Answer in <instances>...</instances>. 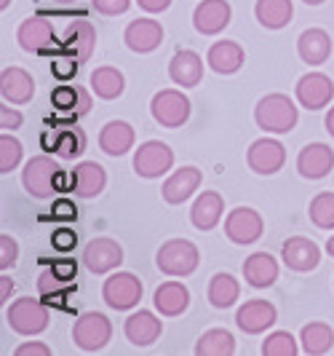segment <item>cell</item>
I'll use <instances>...</instances> for the list:
<instances>
[{
    "label": "cell",
    "instance_id": "obj_25",
    "mask_svg": "<svg viewBox=\"0 0 334 356\" xmlns=\"http://www.w3.org/2000/svg\"><path fill=\"white\" fill-rule=\"evenodd\" d=\"M134 140H137L134 126L126 124V121H107L102 126V131H99V147L112 159L126 156L134 147Z\"/></svg>",
    "mask_w": 334,
    "mask_h": 356
},
{
    "label": "cell",
    "instance_id": "obj_29",
    "mask_svg": "<svg viewBox=\"0 0 334 356\" xmlns=\"http://www.w3.org/2000/svg\"><path fill=\"white\" fill-rule=\"evenodd\" d=\"M297 51L305 65H324L332 56V38L321 27H310L299 35Z\"/></svg>",
    "mask_w": 334,
    "mask_h": 356
},
{
    "label": "cell",
    "instance_id": "obj_31",
    "mask_svg": "<svg viewBox=\"0 0 334 356\" xmlns=\"http://www.w3.org/2000/svg\"><path fill=\"white\" fill-rule=\"evenodd\" d=\"M254 17L267 30H283L294 17V6L292 0H257Z\"/></svg>",
    "mask_w": 334,
    "mask_h": 356
},
{
    "label": "cell",
    "instance_id": "obj_48",
    "mask_svg": "<svg viewBox=\"0 0 334 356\" xmlns=\"http://www.w3.org/2000/svg\"><path fill=\"white\" fill-rule=\"evenodd\" d=\"M22 121H24L22 113L11 110V107H0V129H6V131L11 129V131H14V129L22 126Z\"/></svg>",
    "mask_w": 334,
    "mask_h": 356
},
{
    "label": "cell",
    "instance_id": "obj_56",
    "mask_svg": "<svg viewBox=\"0 0 334 356\" xmlns=\"http://www.w3.org/2000/svg\"><path fill=\"white\" fill-rule=\"evenodd\" d=\"M62 3H72V0H62Z\"/></svg>",
    "mask_w": 334,
    "mask_h": 356
},
{
    "label": "cell",
    "instance_id": "obj_24",
    "mask_svg": "<svg viewBox=\"0 0 334 356\" xmlns=\"http://www.w3.org/2000/svg\"><path fill=\"white\" fill-rule=\"evenodd\" d=\"M169 78L182 89H193L203 78V59L190 49H182L169 62Z\"/></svg>",
    "mask_w": 334,
    "mask_h": 356
},
{
    "label": "cell",
    "instance_id": "obj_40",
    "mask_svg": "<svg viewBox=\"0 0 334 356\" xmlns=\"http://www.w3.org/2000/svg\"><path fill=\"white\" fill-rule=\"evenodd\" d=\"M297 340L292 338V332H270L262 340V356H297Z\"/></svg>",
    "mask_w": 334,
    "mask_h": 356
},
{
    "label": "cell",
    "instance_id": "obj_34",
    "mask_svg": "<svg viewBox=\"0 0 334 356\" xmlns=\"http://www.w3.org/2000/svg\"><path fill=\"white\" fill-rule=\"evenodd\" d=\"M51 105L62 113H75V118H78L91 110V97L83 86H59L51 91Z\"/></svg>",
    "mask_w": 334,
    "mask_h": 356
},
{
    "label": "cell",
    "instance_id": "obj_8",
    "mask_svg": "<svg viewBox=\"0 0 334 356\" xmlns=\"http://www.w3.org/2000/svg\"><path fill=\"white\" fill-rule=\"evenodd\" d=\"M142 282L134 276V273H126V270H118L112 273L110 279H105V286H102V298L105 303L112 308V311H128L142 300Z\"/></svg>",
    "mask_w": 334,
    "mask_h": 356
},
{
    "label": "cell",
    "instance_id": "obj_6",
    "mask_svg": "<svg viewBox=\"0 0 334 356\" xmlns=\"http://www.w3.org/2000/svg\"><path fill=\"white\" fill-rule=\"evenodd\" d=\"M150 113H153L156 124H160L163 129H179L182 124H187V118H190V99L182 91L163 89L153 97Z\"/></svg>",
    "mask_w": 334,
    "mask_h": 356
},
{
    "label": "cell",
    "instance_id": "obj_18",
    "mask_svg": "<svg viewBox=\"0 0 334 356\" xmlns=\"http://www.w3.org/2000/svg\"><path fill=\"white\" fill-rule=\"evenodd\" d=\"M124 43L134 54H150L163 43V27L156 19H137L128 22L124 33Z\"/></svg>",
    "mask_w": 334,
    "mask_h": 356
},
{
    "label": "cell",
    "instance_id": "obj_4",
    "mask_svg": "<svg viewBox=\"0 0 334 356\" xmlns=\"http://www.w3.org/2000/svg\"><path fill=\"white\" fill-rule=\"evenodd\" d=\"M112 338V324L107 319L105 314H97V311H86L81 314L75 327H72V340L81 351H102L107 343Z\"/></svg>",
    "mask_w": 334,
    "mask_h": 356
},
{
    "label": "cell",
    "instance_id": "obj_23",
    "mask_svg": "<svg viewBox=\"0 0 334 356\" xmlns=\"http://www.w3.org/2000/svg\"><path fill=\"white\" fill-rule=\"evenodd\" d=\"M244 62H247V51L235 40H217V43H211L209 54H206V65L219 75L238 72L244 67Z\"/></svg>",
    "mask_w": 334,
    "mask_h": 356
},
{
    "label": "cell",
    "instance_id": "obj_16",
    "mask_svg": "<svg viewBox=\"0 0 334 356\" xmlns=\"http://www.w3.org/2000/svg\"><path fill=\"white\" fill-rule=\"evenodd\" d=\"M334 169V150L324 143H310L299 150L297 172L305 179H321Z\"/></svg>",
    "mask_w": 334,
    "mask_h": 356
},
{
    "label": "cell",
    "instance_id": "obj_3",
    "mask_svg": "<svg viewBox=\"0 0 334 356\" xmlns=\"http://www.w3.org/2000/svg\"><path fill=\"white\" fill-rule=\"evenodd\" d=\"M198 263H201V252L187 238H169L166 244H160L156 254V266L166 276H190Z\"/></svg>",
    "mask_w": 334,
    "mask_h": 356
},
{
    "label": "cell",
    "instance_id": "obj_33",
    "mask_svg": "<svg viewBox=\"0 0 334 356\" xmlns=\"http://www.w3.org/2000/svg\"><path fill=\"white\" fill-rule=\"evenodd\" d=\"M126 89V78L118 67H97L91 72V91L99 99H118Z\"/></svg>",
    "mask_w": 334,
    "mask_h": 356
},
{
    "label": "cell",
    "instance_id": "obj_2",
    "mask_svg": "<svg viewBox=\"0 0 334 356\" xmlns=\"http://www.w3.org/2000/svg\"><path fill=\"white\" fill-rule=\"evenodd\" d=\"M6 321L19 335H40L51 321V311L43 298H19L6 308Z\"/></svg>",
    "mask_w": 334,
    "mask_h": 356
},
{
    "label": "cell",
    "instance_id": "obj_22",
    "mask_svg": "<svg viewBox=\"0 0 334 356\" xmlns=\"http://www.w3.org/2000/svg\"><path fill=\"white\" fill-rule=\"evenodd\" d=\"M0 94L11 105H27L35 97V81L22 67H6L0 75Z\"/></svg>",
    "mask_w": 334,
    "mask_h": 356
},
{
    "label": "cell",
    "instance_id": "obj_28",
    "mask_svg": "<svg viewBox=\"0 0 334 356\" xmlns=\"http://www.w3.org/2000/svg\"><path fill=\"white\" fill-rule=\"evenodd\" d=\"M244 279L247 284L265 289V286H273L278 282V263L270 252H254L249 254L247 263H244Z\"/></svg>",
    "mask_w": 334,
    "mask_h": 356
},
{
    "label": "cell",
    "instance_id": "obj_13",
    "mask_svg": "<svg viewBox=\"0 0 334 356\" xmlns=\"http://www.w3.org/2000/svg\"><path fill=\"white\" fill-rule=\"evenodd\" d=\"M297 102L302 107H308V110H321V107H326L332 102L334 97V83L329 75H324V72H308V75H302L297 81Z\"/></svg>",
    "mask_w": 334,
    "mask_h": 356
},
{
    "label": "cell",
    "instance_id": "obj_17",
    "mask_svg": "<svg viewBox=\"0 0 334 356\" xmlns=\"http://www.w3.org/2000/svg\"><path fill=\"white\" fill-rule=\"evenodd\" d=\"M230 3L228 0H203L193 11V24L201 35H217L230 24Z\"/></svg>",
    "mask_w": 334,
    "mask_h": 356
},
{
    "label": "cell",
    "instance_id": "obj_45",
    "mask_svg": "<svg viewBox=\"0 0 334 356\" xmlns=\"http://www.w3.org/2000/svg\"><path fill=\"white\" fill-rule=\"evenodd\" d=\"M75 244H78V233L70 231V228H59V231H53L51 236V247L59 252H72L75 250Z\"/></svg>",
    "mask_w": 334,
    "mask_h": 356
},
{
    "label": "cell",
    "instance_id": "obj_47",
    "mask_svg": "<svg viewBox=\"0 0 334 356\" xmlns=\"http://www.w3.org/2000/svg\"><path fill=\"white\" fill-rule=\"evenodd\" d=\"M51 270L62 279V282H72L75 273H78V263L75 260H56L51 266Z\"/></svg>",
    "mask_w": 334,
    "mask_h": 356
},
{
    "label": "cell",
    "instance_id": "obj_44",
    "mask_svg": "<svg viewBox=\"0 0 334 356\" xmlns=\"http://www.w3.org/2000/svg\"><path fill=\"white\" fill-rule=\"evenodd\" d=\"M91 6L97 8V14L102 17H121L128 11L131 0H91Z\"/></svg>",
    "mask_w": 334,
    "mask_h": 356
},
{
    "label": "cell",
    "instance_id": "obj_19",
    "mask_svg": "<svg viewBox=\"0 0 334 356\" xmlns=\"http://www.w3.org/2000/svg\"><path fill=\"white\" fill-rule=\"evenodd\" d=\"M94 46H97V30H94V24L86 22V19H75V22L67 24L65 43H62L59 51L70 54V56H75L83 65L88 56L94 54Z\"/></svg>",
    "mask_w": 334,
    "mask_h": 356
},
{
    "label": "cell",
    "instance_id": "obj_20",
    "mask_svg": "<svg viewBox=\"0 0 334 356\" xmlns=\"http://www.w3.org/2000/svg\"><path fill=\"white\" fill-rule=\"evenodd\" d=\"M201 179H203V175H201L195 166H182V169H176L174 175L163 182L160 196H163L166 204H172V207L185 204V201L201 188Z\"/></svg>",
    "mask_w": 334,
    "mask_h": 356
},
{
    "label": "cell",
    "instance_id": "obj_14",
    "mask_svg": "<svg viewBox=\"0 0 334 356\" xmlns=\"http://www.w3.org/2000/svg\"><path fill=\"white\" fill-rule=\"evenodd\" d=\"M278 319V311L276 305L262 300V298H254V300H247V303L238 308L235 314V324L247 332V335H260L265 330H270Z\"/></svg>",
    "mask_w": 334,
    "mask_h": 356
},
{
    "label": "cell",
    "instance_id": "obj_30",
    "mask_svg": "<svg viewBox=\"0 0 334 356\" xmlns=\"http://www.w3.org/2000/svg\"><path fill=\"white\" fill-rule=\"evenodd\" d=\"M153 303H156V308L163 316H179L190 305V292L182 282H166V284H160L156 289Z\"/></svg>",
    "mask_w": 334,
    "mask_h": 356
},
{
    "label": "cell",
    "instance_id": "obj_42",
    "mask_svg": "<svg viewBox=\"0 0 334 356\" xmlns=\"http://www.w3.org/2000/svg\"><path fill=\"white\" fill-rule=\"evenodd\" d=\"M78 67H81V62L75 59V56H70V54H65V56H56L51 62V72L59 78V81H70L72 75L78 72Z\"/></svg>",
    "mask_w": 334,
    "mask_h": 356
},
{
    "label": "cell",
    "instance_id": "obj_43",
    "mask_svg": "<svg viewBox=\"0 0 334 356\" xmlns=\"http://www.w3.org/2000/svg\"><path fill=\"white\" fill-rule=\"evenodd\" d=\"M17 257H19V244L8 233H0V268L8 270V268L17 263Z\"/></svg>",
    "mask_w": 334,
    "mask_h": 356
},
{
    "label": "cell",
    "instance_id": "obj_49",
    "mask_svg": "<svg viewBox=\"0 0 334 356\" xmlns=\"http://www.w3.org/2000/svg\"><path fill=\"white\" fill-rule=\"evenodd\" d=\"M14 354L17 356H51V351H49V346H43V343H22Z\"/></svg>",
    "mask_w": 334,
    "mask_h": 356
},
{
    "label": "cell",
    "instance_id": "obj_50",
    "mask_svg": "<svg viewBox=\"0 0 334 356\" xmlns=\"http://www.w3.org/2000/svg\"><path fill=\"white\" fill-rule=\"evenodd\" d=\"M137 3H140V8H144L147 14H160V11H166L172 6V0H137Z\"/></svg>",
    "mask_w": 334,
    "mask_h": 356
},
{
    "label": "cell",
    "instance_id": "obj_5",
    "mask_svg": "<svg viewBox=\"0 0 334 356\" xmlns=\"http://www.w3.org/2000/svg\"><path fill=\"white\" fill-rule=\"evenodd\" d=\"M62 175L59 163L49 156H35L24 163L22 172V185L24 191L33 198H49L51 193H56V179Z\"/></svg>",
    "mask_w": 334,
    "mask_h": 356
},
{
    "label": "cell",
    "instance_id": "obj_54",
    "mask_svg": "<svg viewBox=\"0 0 334 356\" xmlns=\"http://www.w3.org/2000/svg\"><path fill=\"white\" fill-rule=\"evenodd\" d=\"M302 3H308V6H321L324 0H302Z\"/></svg>",
    "mask_w": 334,
    "mask_h": 356
},
{
    "label": "cell",
    "instance_id": "obj_7",
    "mask_svg": "<svg viewBox=\"0 0 334 356\" xmlns=\"http://www.w3.org/2000/svg\"><path fill=\"white\" fill-rule=\"evenodd\" d=\"M174 166V150L160 140H147L134 153V172L144 179H156Z\"/></svg>",
    "mask_w": 334,
    "mask_h": 356
},
{
    "label": "cell",
    "instance_id": "obj_1",
    "mask_svg": "<svg viewBox=\"0 0 334 356\" xmlns=\"http://www.w3.org/2000/svg\"><path fill=\"white\" fill-rule=\"evenodd\" d=\"M297 105L286 94H267L254 107V121L267 134H286L297 126Z\"/></svg>",
    "mask_w": 334,
    "mask_h": 356
},
{
    "label": "cell",
    "instance_id": "obj_46",
    "mask_svg": "<svg viewBox=\"0 0 334 356\" xmlns=\"http://www.w3.org/2000/svg\"><path fill=\"white\" fill-rule=\"evenodd\" d=\"M51 214H53V220L70 222V220H78V207L72 204L70 198H59V201H53Z\"/></svg>",
    "mask_w": 334,
    "mask_h": 356
},
{
    "label": "cell",
    "instance_id": "obj_55",
    "mask_svg": "<svg viewBox=\"0 0 334 356\" xmlns=\"http://www.w3.org/2000/svg\"><path fill=\"white\" fill-rule=\"evenodd\" d=\"M11 6V0H0V8H8Z\"/></svg>",
    "mask_w": 334,
    "mask_h": 356
},
{
    "label": "cell",
    "instance_id": "obj_26",
    "mask_svg": "<svg viewBox=\"0 0 334 356\" xmlns=\"http://www.w3.org/2000/svg\"><path fill=\"white\" fill-rule=\"evenodd\" d=\"M222 214H225V198L217 191H206L195 198L193 209H190V222L198 231H211L219 225Z\"/></svg>",
    "mask_w": 334,
    "mask_h": 356
},
{
    "label": "cell",
    "instance_id": "obj_51",
    "mask_svg": "<svg viewBox=\"0 0 334 356\" xmlns=\"http://www.w3.org/2000/svg\"><path fill=\"white\" fill-rule=\"evenodd\" d=\"M11 292H14V282H11L8 276H0V303H3V305L8 303Z\"/></svg>",
    "mask_w": 334,
    "mask_h": 356
},
{
    "label": "cell",
    "instance_id": "obj_39",
    "mask_svg": "<svg viewBox=\"0 0 334 356\" xmlns=\"http://www.w3.org/2000/svg\"><path fill=\"white\" fill-rule=\"evenodd\" d=\"M83 147H86V143H83V134L75 129H65V131H59L56 137H53V150H56V156L59 159H75V156H81L83 153Z\"/></svg>",
    "mask_w": 334,
    "mask_h": 356
},
{
    "label": "cell",
    "instance_id": "obj_12",
    "mask_svg": "<svg viewBox=\"0 0 334 356\" xmlns=\"http://www.w3.org/2000/svg\"><path fill=\"white\" fill-rule=\"evenodd\" d=\"M121 263H124V247L118 241L107 238V236H99V238L88 241L86 250H83V266L91 273H97V276L115 270Z\"/></svg>",
    "mask_w": 334,
    "mask_h": 356
},
{
    "label": "cell",
    "instance_id": "obj_37",
    "mask_svg": "<svg viewBox=\"0 0 334 356\" xmlns=\"http://www.w3.org/2000/svg\"><path fill=\"white\" fill-rule=\"evenodd\" d=\"M37 292H40V298L46 300L49 305H65L67 300V295L72 292L70 282H62L53 270H46V273H40V279H37Z\"/></svg>",
    "mask_w": 334,
    "mask_h": 356
},
{
    "label": "cell",
    "instance_id": "obj_9",
    "mask_svg": "<svg viewBox=\"0 0 334 356\" xmlns=\"http://www.w3.org/2000/svg\"><path fill=\"white\" fill-rule=\"evenodd\" d=\"M17 40L24 51L30 54H49L53 49H62V43H56L53 24L46 17H27L17 30Z\"/></svg>",
    "mask_w": 334,
    "mask_h": 356
},
{
    "label": "cell",
    "instance_id": "obj_32",
    "mask_svg": "<svg viewBox=\"0 0 334 356\" xmlns=\"http://www.w3.org/2000/svg\"><path fill=\"white\" fill-rule=\"evenodd\" d=\"M299 343H302V351L310 356L329 354L334 346V330L326 321H310V324L302 327Z\"/></svg>",
    "mask_w": 334,
    "mask_h": 356
},
{
    "label": "cell",
    "instance_id": "obj_38",
    "mask_svg": "<svg viewBox=\"0 0 334 356\" xmlns=\"http://www.w3.org/2000/svg\"><path fill=\"white\" fill-rule=\"evenodd\" d=\"M308 214H310V220H313L316 228L332 231L334 228V193L332 191H324V193L313 196Z\"/></svg>",
    "mask_w": 334,
    "mask_h": 356
},
{
    "label": "cell",
    "instance_id": "obj_11",
    "mask_svg": "<svg viewBox=\"0 0 334 356\" xmlns=\"http://www.w3.org/2000/svg\"><path fill=\"white\" fill-rule=\"evenodd\" d=\"M247 163L254 175H276L281 172L283 163H286V147H283L278 140H270V137H262L257 143L249 145L247 150Z\"/></svg>",
    "mask_w": 334,
    "mask_h": 356
},
{
    "label": "cell",
    "instance_id": "obj_10",
    "mask_svg": "<svg viewBox=\"0 0 334 356\" xmlns=\"http://www.w3.org/2000/svg\"><path fill=\"white\" fill-rule=\"evenodd\" d=\"M265 222L257 209L251 207H235L233 212L225 217V236H228L233 244H254L257 238H262Z\"/></svg>",
    "mask_w": 334,
    "mask_h": 356
},
{
    "label": "cell",
    "instance_id": "obj_52",
    "mask_svg": "<svg viewBox=\"0 0 334 356\" xmlns=\"http://www.w3.org/2000/svg\"><path fill=\"white\" fill-rule=\"evenodd\" d=\"M326 131H329V134L334 137V105H332V110L326 113Z\"/></svg>",
    "mask_w": 334,
    "mask_h": 356
},
{
    "label": "cell",
    "instance_id": "obj_21",
    "mask_svg": "<svg viewBox=\"0 0 334 356\" xmlns=\"http://www.w3.org/2000/svg\"><path fill=\"white\" fill-rule=\"evenodd\" d=\"M124 332L128 343H134L137 348H144V346H153L156 340L160 338L163 332V321L153 314V311H137L131 314L124 324Z\"/></svg>",
    "mask_w": 334,
    "mask_h": 356
},
{
    "label": "cell",
    "instance_id": "obj_53",
    "mask_svg": "<svg viewBox=\"0 0 334 356\" xmlns=\"http://www.w3.org/2000/svg\"><path fill=\"white\" fill-rule=\"evenodd\" d=\"M326 252L334 257V236H329V241H326Z\"/></svg>",
    "mask_w": 334,
    "mask_h": 356
},
{
    "label": "cell",
    "instance_id": "obj_27",
    "mask_svg": "<svg viewBox=\"0 0 334 356\" xmlns=\"http://www.w3.org/2000/svg\"><path fill=\"white\" fill-rule=\"evenodd\" d=\"M70 182H72V191L81 198H94L105 191L107 175L97 161H81L75 166V172H72Z\"/></svg>",
    "mask_w": 334,
    "mask_h": 356
},
{
    "label": "cell",
    "instance_id": "obj_36",
    "mask_svg": "<svg viewBox=\"0 0 334 356\" xmlns=\"http://www.w3.org/2000/svg\"><path fill=\"white\" fill-rule=\"evenodd\" d=\"M198 356H230L235 354V338L228 330H209L195 343Z\"/></svg>",
    "mask_w": 334,
    "mask_h": 356
},
{
    "label": "cell",
    "instance_id": "obj_15",
    "mask_svg": "<svg viewBox=\"0 0 334 356\" xmlns=\"http://www.w3.org/2000/svg\"><path fill=\"white\" fill-rule=\"evenodd\" d=\"M281 257L286 268H292L297 273H308V270L318 268V263H321V247L316 241L305 238V236H292L289 241H283Z\"/></svg>",
    "mask_w": 334,
    "mask_h": 356
},
{
    "label": "cell",
    "instance_id": "obj_41",
    "mask_svg": "<svg viewBox=\"0 0 334 356\" xmlns=\"http://www.w3.org/2000/svg\"><path fill=\"white\" fill-rule=\"evenodd\" d=\"M24 156L22 150V143L11 134H3L0 137V175H8L19 166V161Z\"/></svg>",
    "mask_w": 334,
    "mask_h": 356
},
{
    "label": "cell",
    "instance_id": "obj_35",
    "mask_svg": "<svg viewBox=\"0 0 334 356\" xmlns=\"http://www.w3.org/2000/svg\"><path fill=\"white\" fill-rule=\"evenodd\" d=\"M209 303L214 308H230L241 298V284L230 273H214L209 282Z\"/></svg>",
    "mask_w": 334,
    "mask_h": 356
}]
</instances>
